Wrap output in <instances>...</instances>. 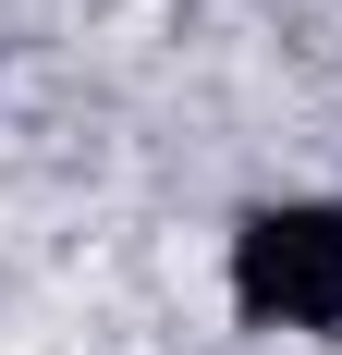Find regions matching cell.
Listing matches in <instances>:
<instances>
[{"label": "cell", "mask_w": 342, "mask_h": 355, "mask_svg": "<svg viewBox=\"0 0 342 355\" xmlns=\"http://www.w3.org/2000/svg\"><path fill=\"white\" fill-rule=\"evenodd\" d=\"M233 306L257 331H342V209H244L233 233Z\"/></svg>", "instance_id": "obj_1"}]
</instances>
